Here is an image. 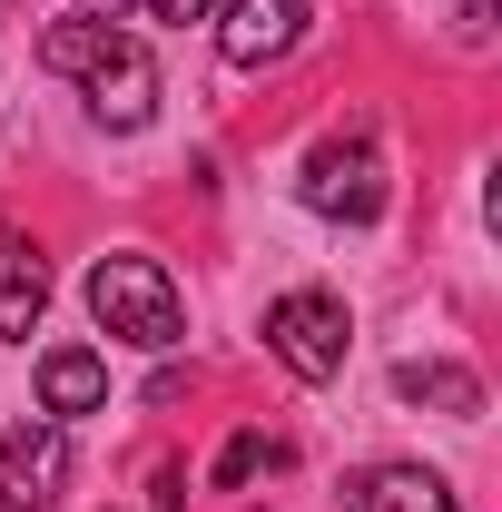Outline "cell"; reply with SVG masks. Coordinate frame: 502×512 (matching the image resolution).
I'll list each match as a JSON object with an SVG mask.
<instances>
[{
  "label": "cell",
  "mask_w": 502,
  "mask_h": 512,
  "mask_svg": "<svg viewBox=\"0 0 502 512\" xmlns=\"http://www.w3.org/2000/svg\"><path fill=\"white\" fill-rule=\"evenodd\" d=\"M306 207H315V217H345V227L384 217V158H375V138H325V148L306 158Z\"/></svg>",
  "instance_id": "cell-4"
},
{
  "label": "cell",
  "mask_w": 502,
  "mask_h": 512,
  "mask_svg": "<svg viewBox=\"0 0 502 512\" xmlns=\"http://www.w3.org/2000/svg\"><path fill=\"white\" fill-rule=\"evenodd\" d=\"M296 40H306V0H227V20H217V50L237 69L286 60Z\"/></svg>",
  "instance_id": "cell-6"
},
{
  "label": "cell",
  "mask_w": 502,
  "mask_h": 512,
  "mask_svg": "<svg viewBox=\"0 0 502 512\" xmlns=\"http://www.w3.org/2000/svg\"><path fill=\"white\" fill-rule=\"evenodd\" d=\"M355 512H463V503L443 493V473H424V463H384V473H365Z\"/></svg>",
  "instance_id": "cell-9"
},
{
  "label": "cell",
  "mask_w": 502,
  "mask_h": 512,
  "mask_svg": "<svg viewBox=\"0 0 502 512\" xmlns=\"http://www.w3.org/2000/svg\"><path fill=\"white\" fill-rule=\"evenodd\" d=\"M138 10H148V20H178V30H188V20H207V0H138Z\"/></svg>",
  "instance_id": "cell-12"
},
{
  "label": "cell",
  "mask_w": 502,
  "mask_h": 512,
  "mask_svg": "<svg viewBox=\"0 0 502 512\" xmlns=\"http://www.w3.org/2000/svg\"><path fill=\"white\" fill-rule=\"evenodd\" d=\"M394 394H404V404H443V414H483V384L463 375V365H404Z\"/></svg>",
  "instance_id": "cell-10"
},
{
  "label": "cell",
  "mask_w": 502,
  "mask_h": 512,
  "mask_svg": "<svg viewBox=\"0 0 502 512\" xmlns=\"http://www.w3.org/2000/svg\"><path fill=\"white\" fill-rule=\"evenodd\" d=\"M99 404H109V365H99L89 345L40 355V414H99Z\"/></svg>",
  "instance_id": "cell-7"
},
{
  "label": "cell",
  "mask_w": 502,
  "mask_h": 512,
  "mask_svg": "<svg viewBox=\"0 0 502 512\" xmlns=\"http://www.w3.org/2000/svg\"><path fill=\"white\" fill-rule=\"evenodd\" d=\"M60 493H69V434L60 424H30V434L0 444V503L10 512H50Z\"/></svg>",
  "instance_id": "cell-5"
},
{
  "label": "cell",
  "mask_w": 502,
  "mask_h": 512,
  "mask_svg": "<svg viewBox=\"0 0 502 512\" xmlns=\"http://www.w3.org/2000/svg\"><path fill=\"white\" fill-rule=\"evenodd\" d=\"M266 345H276L286 375L335 384L345 375V306H335V296H276V306H266Z\"/></svg>",
  "instance_id": "cell-3"
},
{
  "label": "cell",
  "mask_w": 502,
  "mask_h": 512,
  "mask_svg": "<svg viewBox=\"0 0 502 512\" xmlns=\"http://www.w3.org/2000/svg\"><path fill=\"white\" fill-rule=\"evenodd\" d=\"M89 316L109 335H128V345H178L188 306H178V286H168L158 256H99L89 266Z\"/></svg>",
  "instance_id": "cell-2"
},
{
  "label": "cell",
  "mask_w": 502,
  "mask_h": 512,
  "mask_svg": "<svg viewBox=\"0 0 502 512\" xmlns=\"http://www.w3.org/2000/svg\"><path fill=\"white\" fill-rule=\"evenodd\" d=\"M276 463H286V444H276V434H237V444L217 453V473H207V483H217V493H237V483L276 473Z\"/></svg>",
  "instance_id": "cell-11"
},
{
  "label": "cell",
  "mask_w": 502,
  "mask_h": 512,
  "mask_svg": "<svg viewBox=\"0 0 502 512\" xmlns=\"http://www.w3.org/2000/svg\"><path fill=\"white\" fill-rule=\"evenodd\" d=\"M40 69H60V79H89V109L109 128H148L158 109V69L138 40H119L109 20H50L40 30Z\"/></svg>",
  "instance_id": "cell-1"
},
{
  "label": "cell",
  "mask_w": 502,
  "mask_h": 512,
  "mask_svg": "<svg viewBox=\"0 0 502 512\" xmlns=\"http://www.w3.org/2000/svg\"><path fill=\"white\" fill-rule=\"evenodd\" d=\"M40 306H50V266H40V247L0 237V335H30Z\"/></svg>",
  "instance_id": "cell-8"
}]
</instances>
